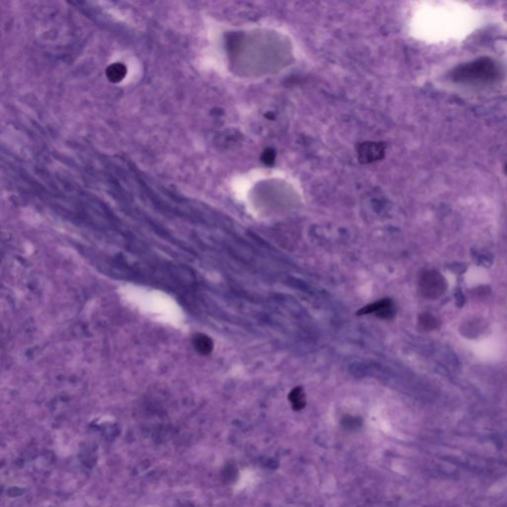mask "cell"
Listing matches in <instances>:
<instances>
[{
	"label": "cell",
	"instance_id": "cell-1",
	"mask_svg": "<svg viewBox=\"0 0 507 507\" xmlns=\"http://www.w3.org/2000/svg\"><path fill=\"white\" fill-rule=\"evenodd\" d=\"M499 68L492 60L485 58L459 66L453 72V78L464 82H487L496 79Z\"/></svg>",
	"mask_w": 507,
	"mask_h": 507
},
{
	"label": "cell",
	"instance_id": "cell-2",
	"mask_svg": "<svg viewBox=\"0 0 507 507\" xmlns=\"http://www.w3.org/2000/svg\"><path fill=\"white\" fill-rule=\"evenodd\" d=\"M419 287L425 297L438 298L446 290V281L438 271L429 270L421 276Z\"/></svg>",
	"mask_w": 507,
	"mask_h": 507
},
{
	"label": "cell",
	"instance_id": "cell-3",
	"mask_svg": "<svg viewBox=\"0 0 507 507\" xmlns=\"http://www.w3.org/2000/svg\"><path fill=\"white\" fill-rule=\"evenodd\" d=\"M376 313L378 316L382 319H388L394 314V306L390 299H381L377 302H374L372 304H369L365 306L363 309H361L358 314L359 315H365V314H372Z\"/></svg>",
	"mask_w": 507,
	"mask_h": 507
},
{
	"label": "cell",
	"instance_id": "cell-4",
	"mask_svg": "<svg viewBox=\"0 0 507 507\" xmlns=\"http://www.w3.org/2000/svg\"><path fill=\"white\" fill-rule=\"evenodd\" d=\"M288 398L291 402L292 407L295 410H300L305 406V395H304V392L301 387L293 388L290 391Z\"/></svg>",
	"mask_w": 507,
	"mask_h": 507
},
{
	"label": "cell",
	"instance_id": "cell-5",
	"mask_svg": "<svg viewBox=\"0 0 507 507\" xmlns=\"http://www.w3.org/2000/svg\"><path fill=\"white\" fill-rule=\"evenodd\" d=\"M194 346L202 354H208L211 352L213 344L212 341L204 335H198L194 339Z\"/></svg>",
	"mask_w": 507,
	"mask_h": 507
},
{
	"label": "cell",
	"instance_id": "cell-6",
	"mask_svg": "<svg viewBox=\"0 0 507 507\" xmlns=\"http://www.w3.org/2000/svg\"><path fill=\"white\" fill-rule=\"evenodd\" d=\"M419 323L421 325L422 328L426 329V330H433L437 327V320L435 317L426 313V314H422L420 318H419Z\"/></svg>",
	"mask_w": 507,
	"mask_h": 507
},
{
	"label": "cell",
	"instance_id": "cell-7",
	"mask_svg": "<svg viewBox=\"0 0 507 507\" xmlns=\"http://www.w3.org/2000/svg\"><path fill=\"white\" fill-rule=\"evenodd\" d=\"M107 73H108V76L111 80H120L124 76L125 68H124V66H122L120 64H114V65L110 66Z\"/></svg>",
	"mask_w": 507,
	"mask_h": 507
},
{
	"label": "cell",
	"instance_id": "cell-8",
	"mask_svg": "<svg viewBox=\"0 0 507 507\" xmlns=\"http://www.w3.org/2000/svg\"></svg>",
	"mask_w": 507,
	"mask_h": 507
}]
</instances>
